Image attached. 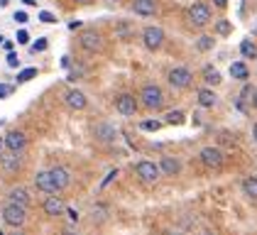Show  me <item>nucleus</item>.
I'll return each instance as SVG.
<instances>
[{"label": "nucleus", "instance_id": "1", "mask_svg": "<svg viewBox=\"0 0 257 235\" xmlns=\"http://www.w3.org/2000/svg\"><path fill=\"white\" fill-rule=\"evenodd\" d=\"M140 100H142V105H145V108L157 110V108L164 105V93H162V88H159V86L147 83V86L142 88V93H140Z\"/></svg>", "mask_w": 257, "mask_h": 235}, {"label": "nucleus", "instance_id": "2", "mask_svg": "<svg viewBox=\"0 0 257 235\" xmlns=\"http://www.w3.org/2000/svg\"><path fill=\"white\" fill-rule=\"evenodd\" d=\"M3 220L13 228H20L27 223V208L25 206H18V203H8L3 208Z\"/></svg>", "mask_w": 257, "mask_h": 235}, {"label": "nucleus", "instance_id": "3", "mask_svg": "<svg viewBox=\"0 0 257 235\" xmlns=\"http://www.w3.org/2000/svg\"><path fill=\"white\" fill-rule=\"evenodd\" d=\"M167 78H169V86H172V88H177V91H184V88H189V86L194 83V74H191L186 66H177V69H172Z\"/></svg>", "mask_w": 257, "mask_h": 235}, {"label": "nucleus", "instance_id": "4", "mask_svg": "<svg viewBox=\"0 0 257 235\" xmlns=\"http://www.w3.org/2000/svg\"><path fill=\"white\" fill-rule=\"evenodd\" d=\"M135 174L145 181V184H157L159 181V167L155 164V162H150V159H142V162H138V167H135Z\"/></svg>", "mask_w": 257, "mask_h": 235}, {"label": "nucleus", "instance_id": "5", "mask_svg": "<svg viewBox=\"0 0 257 235\" xmlns=\"http://www.w3.org/2000/svg\"><path fill=\"white\" fill-rule=\"evenodd\" d=\"M79 44L86 52H100L103 49V35L98 30H83L79 37Z\"/></svg>", "mask_w": 257, "mask_h": 235}, {"label": "nucleus", "instance_id": "6", "mask_svg": "<svg viewBox=\"0 0 257 235\" xmlns=\"http://www.w3.org/2000/svg\"><path fill=\"white\" fill-rule=\"evenodd\" d=\"M142 44H145L150 52L159 49V47L164 44V32H162V27H155V25L145 27V32H142Z\"/></svg>", "mask_w": 257, "mask_h": 235}, {"label": "nucleus", "instance_id": "7", "mask_svg": "<svg viewBox=\"0 0 257 235\" xmlns=\"http://www.w3.org/2000/svg\"><path fill=\"white\" fill-rule=\"evenodd\" d=\"M208 20H211V10H208L206 3H194V5L189 8V22H191L194 27L208 25Z\"/></svg>", "mask_w": 257, "mask_h": 235}, {"label": "nucleus", "instance_id": "8", "mask_svg": "<svg viewBox=\"0 0 257 235\" xmlns=\"http://www.w3.org/2000/svg\"><path fill=\"white\" fill-rule=\"evenodd\" d=\"M3 142H5V147H8L13 155H20L22 150L27 147V137H25V133H20V130H10Z\"/></svg>", "mask_w": 257, "mask_h": 235}, {"label": "nucleus", "instance_id": "9", "mask_svg": "<svg viewBox=\"0 0 257 235\" xmlns=\"http://www.w3.org/2000/svg\"><path fill=\"white\" fill-rule=\"evenodd\" d=\"M198 159L206 164V167H211V169H218L220 164H223V152L218 150V147H203L201 150V155H198Z\"/></svg>", "mask_w": 257, "mask_h": 235}, {"label": "nucleus", "instance_id": "10", "mask_svg": "<svg viewBox=\"0 0 257 235\" xmlns=\"http://www.w3.org/2000/svg\"><path fill=\"white\" fill-rule=\"evenodd\" d=\"M35 186H37V191H42V194H49V196L57 194V186H54V179H52V172H49V169L35 174Z\"/></svg>", "mask_w": 257, "mask_h": 235}, {"label": "nucleus", "instance_id": "11", "mask_svg": "<svg viewBox=\"0 0 257 235\" xmlns=\"http://www.w3.org/2000/svg\"><path fill=\"white\" fill-rule=\"evenodd\" d=\"M115 110H118L120 115H135V113H138L135 96H130V93H120V96L115 98Z\"/></svg>", "mask_w": 257, "mask_h": 235}, {"label": "nucleus", "instance_id": "12", "mask_svg": "<svg viewBox=\"0 0 257 235\" xmlns=\"http://www.w3.org/2000/svg\"><path fill=\"white\" fill-rule=\"evenodd\" d=\"M115 128L110 125V123H96V128H93V137L103 142V145H110V142H115Z\"/></svg>", "mask_w": 257, "mask_h": 235}, {"label": "nucleus", "instance_id": "13", "mask_svg": "<svg viewBox=\"0 0 257 235\" xmlns=\"http://www.w3.org/2000/svg\"><path fill=\"white\" fill-rule=\"evenodd\" d=\"M8 203H18V206L30 208V203H32V196H30V191H27L25 186H13V189L8 191Z\"/></svg>", "mask_w": 257, "mask_h": 235}, {"label": "nucleus", "instance_id": "14", "mask_svg": "<svg viewBox=\"0 0 257 235\" xmlns=\"http://www.w3.org/2000/svg\"><path fill=\"white\" fill-rule=\"evenodd\" d=\"M42 208H44V213L49 215V218H57V215H61L64 211H66V206H64V201H61L59 196H47V201L42 203Z\"/></svg>", "mask_w": 257, "mask_h": 235}, {"label": "nucleus", "instance_id": "15", "mask_svg": "<svg viewBox=\"0 0 257 235\" xmlns=\"http://www.w3.org/2000/svg\"><path fill=\"white\" fill-rule=\"evenodd\" d=\"M49 172H52V179H54L57 191L69 189V184H71V174H69V169H66V167H54V169H49Z\"/></svg>", "mask_w": 257, "mask_h": 235}, {"label": "nucleus", "instance_id": "16", "mask_svg": "<svg viewBox=\"0 0 257 235\" xmlns=\"http://www.w3.org/2000/svg\"><path fill=\"white\" fill-rule=\"evenodd\" d=\"M157 167H159V172L167 176H177L181 172V162H179L177 157H162Z\"/></svg>", "mask_w": 257, "mask_h": 235}, {"label": "nucleus", "instance_id": "17", "mask_svg": "<svg viewBox=\"0 0 257 235\" xmlns=\"http://www.w3.org/2000/svg\"><path fill=\"white\" fill-rule=\"evenodd\" d=\"M133 10L142 18H152V15H157V3L155 0H133Z\"/></svg>", "mask_w": 257, "mask_h": 235}, {"label": "nucleus", "instance_id": "18", "mask_svg": "<svg viewBox=\"0 0 257 235\" xmlns=\"http://www.w3.org/2000/svg\"><path fill=\"white\" fill-rule=\"evenodd\" d=\"M64 100H66V105L71 108V110H83L86 105H88V100H86V96L81 93V91H76V88H71L66 96H64Z\"/></svg>", "mask_w": 257, "mask_h": 235}, {"label": "nucleus", "instance_id": "19", "mask_svg": "<svg viewBox=\"0 0 257 235\" xmlns=\"http://www.w3.org/2000/svg\"><path fill=\"white\" fill-rule=\"evenodd\" d=\"M218 103V96L213 93V88H201L198 91V105L201 108H213Z\"/></svg>", "mask_w": 257, "mask_h": 235}, {"label": "nucleus", "instance_id": "20", "mask_svg": "<svg viewBox=\"0 0 257 235\" xmlns=\"http://www.w3.org/2000/svg\"><path fill=\"white\" fill-rule=\"evenodd\" d=\"M230 76L240 78V81H242V78H247V66H245L242 61H233V64H230Z\"/></svg>", "mask_w": 257, "mask_h": 235}, {"label": "nucleus", "instance_id": "21", "mask_svg": "<svg viewBox=\"0 0 257 235\" xmlns=\"http://www.w3.org/2000/svg\"><path fill=\"white\" fill-rule=\"evenodd\" d=\"M203 81H206V83H211V86L220 83V74H218L216 66H206V69H203Z\"/></svg>", "mask_w": 257, "mask_h": 235}, {"label": "nucleus", "instance_id": "22", "mask_svg": "<svg viewBox=\"0 0 257 235\" xmlns=\"http://www.w3.org/2000/svg\"><path fill=\"white\" fill-rule=\"evenodd\" d=\"M242 191L250 196V198H257V176H247L242 181Z\"/></svg>", "mask_w": 257, "mask_h": 235}, {"label": "nucleus", "instance_id": "23", "mask_svg": "<svg viewBox=\"0 0 257 235\" xmlns=\"http://www.w3.org/2000/svg\"><path fill=\"white\" fill-rule=\"evenodd\" d=\"M3 167H5L8 172H18V169H20V159H18V155L3 157Z\"/></svg>", "mask_w": 257, "mask_h": 235}, {"label": "nucleus", "instance_id": "24", "mask_svg": "<svg viewBox=\"0 0 257 235\" xmlns=\"http://www.w3.org/2000/svg\"><path fill=\"white\" fill-rule=\"evenodd\" d=\"M91 218H93V223H103V220L108 218L105 206H93V208H91Z\"/></svg>", "mask_w": 257, "mask_h": 235}, {"label": "nucleus", "instance_id": "25", "mask_svg": "<svg viewBox=\"0 0 257 235\" xmlns=\"http://www.w3.org/2000/svg\"><path fill=\"white\" fill-rule=\"evenodd\" d=\"M240 52H242V57H255L257 54L255 44H252L250 39H242V42H240Z\"/></svg>", "mask_w": 257, "mask_h": 235}, {"label": "nucleus", "instance_id": "26", "mask_svg": "<svg viewBox=\"0 0 257 235\" xmlns=\"http://www.w3.org/2000/svg\"><path fill=\"white\" fill-rule=\"evenodd\" d=\"M196 49L198 52H208V49H213V37H198L196 39Z\"/></svg>", "mask_w": 257, "mask_h": 235}, {"label": "nucleus", "instance_id": "27", "mask_svg": "<svg viewBox=\"0 0 257 235\" xmlns=\"http://www.w3.org/2000/svg\"><path fill=\"white\" fill-rule=\"evenodd\" d=\"M216 30H218V35H220V37H228V35L233 32V25H230L228 20H220V22L216 25Z\"/></svg>", "mask_w": 257, "mask_h": 235}, {"label": "nucleus", "instance_id": "28", "mask_svg": "<svg viewBox=\"0 0 257 235\" xmlns=\"http://www.w3.org/2000/svg\"><path fill=\"white\" fill-rule=\"evenodd\" d=\"M140 128H142L145 133H152V130H159V128H162V123L150 118V120H142V125H140Z\"/></svg>", "mask_w": 257, "mask_h": 235}, {"label": "nucleus", "instance_id": "29", "mask_svg": "<svg viewBox=\"0 0 257 235\" xmlns=\"http://www.w3.org/2000/svg\"><path fill=\"white\" fill-rule=\"evenodd\" d=\"M167 123H172V125H181V123H184V113H181V110H172V113H167Z\"/></svg>", "mask_w": 257, "mask_h": 235}, {"label": "nucleus", "instance_id": "30", "mask_svg": "<svg viewBox=\"0 0 257 235\" xmlns=\"http://www.w3.org/2000/svg\"><path fill=\"white\" fill-rule=\"evenodd\" d=\"M37 76V69H25V71H20L18 74V83H25V81H30V78Z\"/></svg>", "mask_w": 257, "mask_h": 235}, {"label": "nucleus", "instance_id": "31", "mask_svg": "<svg viewBox=\"0 0 257 235\" xmlns=\"http://www.w3.org/2000/svg\"><path fill=\"white\" fill-rule=\"evenodd\" d=\"M47 47H49V42H47L44 37H40L35 44H32V47H30V52H32V54H37V52H44Z\"/></svg>", "mask_w": 257, "mask_h": 235}, {"label": "nucleus", "instance_id": "32", "mask_svg": "<svg viewBox=\"0 0 257 235\" xmlns=\"http://www.w3.org/2000/svg\"><path fill=\"white\" fill-rule=\"evenodd\" d=\"M8 66H10V69H18V66H20V57H18V54H10V57H8Z\"/></svg>", "mask_w": 257, "mask_h": 235}, {"label": "nucleus", "instance_id": "33", "mask_svg": "<svg viewBox=\"0 0 257 235\" xmlns=\"http://www.w3.org/2000/svg\"><path fill=\"white\" fill-rule=\"evenodd\" d=\"M40 20L42 22H57V18H54L52 13H40Z\"/></svg>", "mask_w": 257, "mask_h": 235}, {"label": "nucleus", "instance_id": "34", "mask_svg": "<svg viewBox=\"0 0 257 235\" xmlns=\"http://www.w3.org/2000/svg\"><path fill=\"white\" fill-rule=\"evenodd\" d=\"M18 42H20V44H27V42H30V35H27L25 30H20V32H18Z\"/></svg>", "mask_w": 257, "mask_h": 235}, {"label": "nucleus", "instance_id": "35", "mask_svg": "<svg viewBox=\"0 0 257 235\" xmlns=\"http://www.w3.org/2000/svg\"><path fill=\"white\" fill-rule=\"evenodd\" d=\"M15 22H27V13H15Z\"/></svg>", "mask_w": 257, "mask_h": 235}, {"label": "nucleus", "instance_id": "36", "mask_svg": "<svg viewBox=\"0 0 257 235\" xmlns=\"http://www.w3.org/2000/svg\"><path fill=\"white\" fill-rule=\"evenodd\" d=\"M10 93V86H5V83H0V98H5Z\"/></svg>", "mask_w": 257, "mask_h": 235}, {"label": "nucleus", "instance_id": "37", "mask_svg": "<svg viewBox=\"0 0 257 235\" xmlns=\"http://www.w3.org/2000/svg\"><path fill=\"white\" fill-rule=\"evenodd\" d=\"M66 213H69V218H71V223H76V220H79V213H76V211H74V208H69V211H66Z\"/></svg>", "mask_w": 257, "mask_h": 235}, {"label": "nucleus", "instance_id": "38", "mask_svg": "<svg viewBox=\"0 0 257 235\" xmlns=\"http://www.w3.org/2000/svg\"><path fill=\"white\" fill-rule=\"evenodd\" d=\"M213 3H216L218 8H228V0H213Z\"/></svg>", "mask_w": 257, "mask_h": 235}, {"label": "nucleus", "instance_id": "39", "mask_svg": "<svg viewBox=\"0 0 257 235\" xmlns=\"http://www.w3.org/2000/svg\"><path fill=\"white\" fill-rule=\"evenodd\" d=\"M252 105H255V108H257V91H255V93H252Z\"/></svg>", "mask_w": 257, "mask_h": 235}, {"label": "nucleus", "instance_id": "40", "mask_svg": "<svg viewBox=\"0 0 257 235\" xmlns=\"http://www.w3.org/2000/svg\"><path fill=\"white\" fill-rule=\"evenodd\" d=\"M252 137H255V142H257V123H255V128H252Z\"/></svg>", "mask_w": 257, "mask_h": 235}, {"label": "nucleus", "instance_id": "41", "mask_svg": "<svg viewBox=\"0 0 257 235\" xmlns=\"http://www.w3.org/2000/svg\"><path fill=\"white\" fill-rule=\"evenodd\" d=\"M76 3H81V5H88V3H93V0H76Z\"/></svg>", "mask_w": 257, "mask_h": 235}, {"label": "nucleus", "instance_id": "42", "mask_svg": "<svg viewBox=\"0 0 257 235\" xmlns=\"http://www.w3.org/2000/svg\"><path fill=\"white\" fill-rule=\"evenodd\" d=\"M10 235H27V233H22V230H15V233H10Z\"/></svg>", "mask_w": 257, "mask_h": 235}, {"label": "nucleus", "instance_id": "43", "mask_svg": "<svg viewBox=\"0 0 257 235\" xmlns=\"http://www.w3.org/2000/svg\"><path fill=\"white\" fill-rule=\"evenodd\" d=\"M25 5H35V0H25Z\"/></svg>", "mask_w": 257, "mask_h": 235}, {"label": "nucleus", "instance_id": "44", "mask_svg": "<svg viewBox=\"0 0 257 235\" xmlns=\"http://www.w3.org/2000/svg\"><path fill=\"white\" fill-rule=\"evenodd\" d=\"M164 235H177V233H164Z\"/></svg>", "mask_w": 257, "mask_h": 235}, {"label": "nucleus", "instance_id": "45", "mask_svg": "<svg viewBox=\"0 0 257 235\" xmlns=\"http://www.w3.org/2000/svg\"><path fill=\"white\" fill-rule=\"evenodd\" d=\"M206 235H216V233H206Z\"/></svg>", "mask_w": 257, "mask_h": 235}]
</instances>
